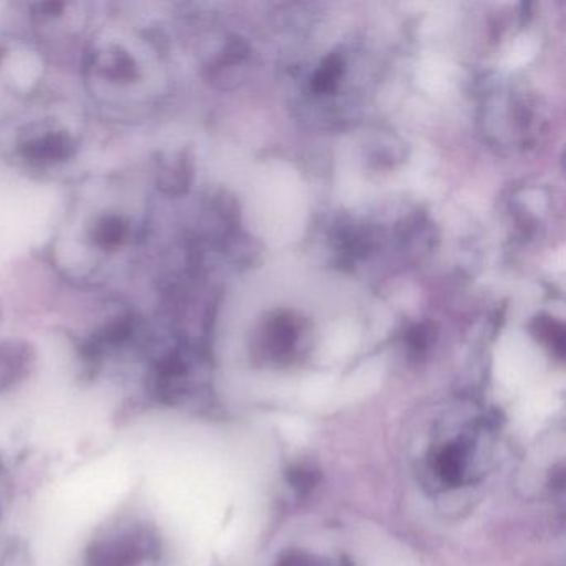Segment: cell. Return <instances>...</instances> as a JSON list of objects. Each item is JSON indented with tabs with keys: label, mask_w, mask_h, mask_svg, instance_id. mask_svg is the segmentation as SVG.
<instances>
[{
	"label": "cell",
	"mask_w": 566,
	"mask_h": 566,
	"mask_svg": "<svg viewBox=\"0 0 566 566\" xmlns=\"http://www.w3.org/2000/svg\"><path fill=\"white\" fill-rule=\"evenodd\" d=\"M281 566H313L311 563H307L303 556H293V558L287 559L284 565Z\"/></svg>",
	"instance_id": "obj_9"
},
{
	"label": "cell",
	"mask_w": 566,
	"mask_h": 566,
	"mask_svg": "<svg viewBox=\"0 0 566 566\" xmlns=\"http://www.w3.org/2000/svg\"><path fill=\"white\" fill-rule=\"evenodd\" d=\"M437 473L442 476L446 482L457 483L463 472V452L460 447L449 446L437 455L436 460Z\"/></svg>",
	"instance_id": "obj_6"
},
{
	"label": "cell",
	"mask_w": 566,
	"mask_h": 566,
	"mask_svg": "<svg viewBox=\"0 0 566 566\" xmlns=\"http://www.w3.org/2000/svg\"><path fill=\"white\" fill-rule=\"evenodd\" d=\"M157 548V538L147 526H115L91 543L85 566H142L154 558Z\"/></svg>",
	"instance_id": "obj_1"
},
{
	"label": "cell",
	"mask_w": 566,
	"mask_h": 566,
	"mask_svg": "<svg viewBox=\"0 0 566 566\" xmlns=\"http://www.w3.org/2000/svg\"><path fill=\"white\" fill-rule=\"evenodd\" d=\"M187 171V161L177 160V164L165 168L164 174L160 175V188L171 191V193H178V191L184 190L188 184Z\"/></svg>",
	"instance_id": "obj_7"
},
{
	"label": "cell",
	"mask_w": 566,
	"mask_h": 566,
	"mask_svg": "<svg viewBox=\"0 0 566 566\" xmlns=\"http://www.w3.org/2000/svg\"><path fill=\"white\" fill-rule=\"evenodd\" d=\"M101 71L112 82H132L138 77V69L134 59L118 48L111 49L107 54H104L101 61Z\"/></svg>",
	"instance_id": "obj_4"
},
{
	"label": "cell",
	"mask_w": 566,
	"mask_h": 566,
	"mask_svg": "<svg viewBox=\"0 0 566 566\" xmlns=\"http://www.w3.org/2000/svg\"><path fill=\"white\" fill-rule=\"evenodd\" d=\"M41 8V12H45L48 15L57 14L59 11H61L64 6L62 4H54V2H51V4H42L39 6Z\"/></svg>",
	"instance_id": "obj_8"
},
{
	"label": "cell",
	"mask_w": 566,
	"mask_h": 566,
	"mask_svg": "<svg viewBox=\"0 0 566 566\" xmlns=\"http://www.w3.org/2000/svg\"><path fill=\"white\" fill-rule=\"evenodd\" d=\"M128 228L127 221L120 217H105L95 224L94 228V241L98 244V247L104 248V250H112V248L120 247L122 243H125V240L128 238Z\"/></svg>",
	"instance_id": "obj_5"
},
{
	"label": "cell",
	"mask_w": 566,
	"mask_h": 566,
	"mask_svg": "<svg viewBox=\"0 0 566 566\" xmlns=\"http://www.w3.org/2000/svg\"><path fill=\"white\" fill-rule=\"evenodd\" d=\"M72 140L65 134H49L44 137L28 142L22 147V155L35 164H54L67 160L72 155Z\"/></svg>",
	"instance_id": "obj_3"
},
{
	"label": "cell",
	"mask_w": 566,
	"mask_h": 566,
	"mask_svg": "<svg viewBox=\"0 0 566 566\" xmlns=\"http://www.w3.org/2000/svg\"><path fill=\"white\" fill-rule=\"evenodd\" d=\"M34 354L28 344L0 346V392L14 389L31 374Z\"/></svg>",
	"instance_id": "obj_2"
}]
</instances>
